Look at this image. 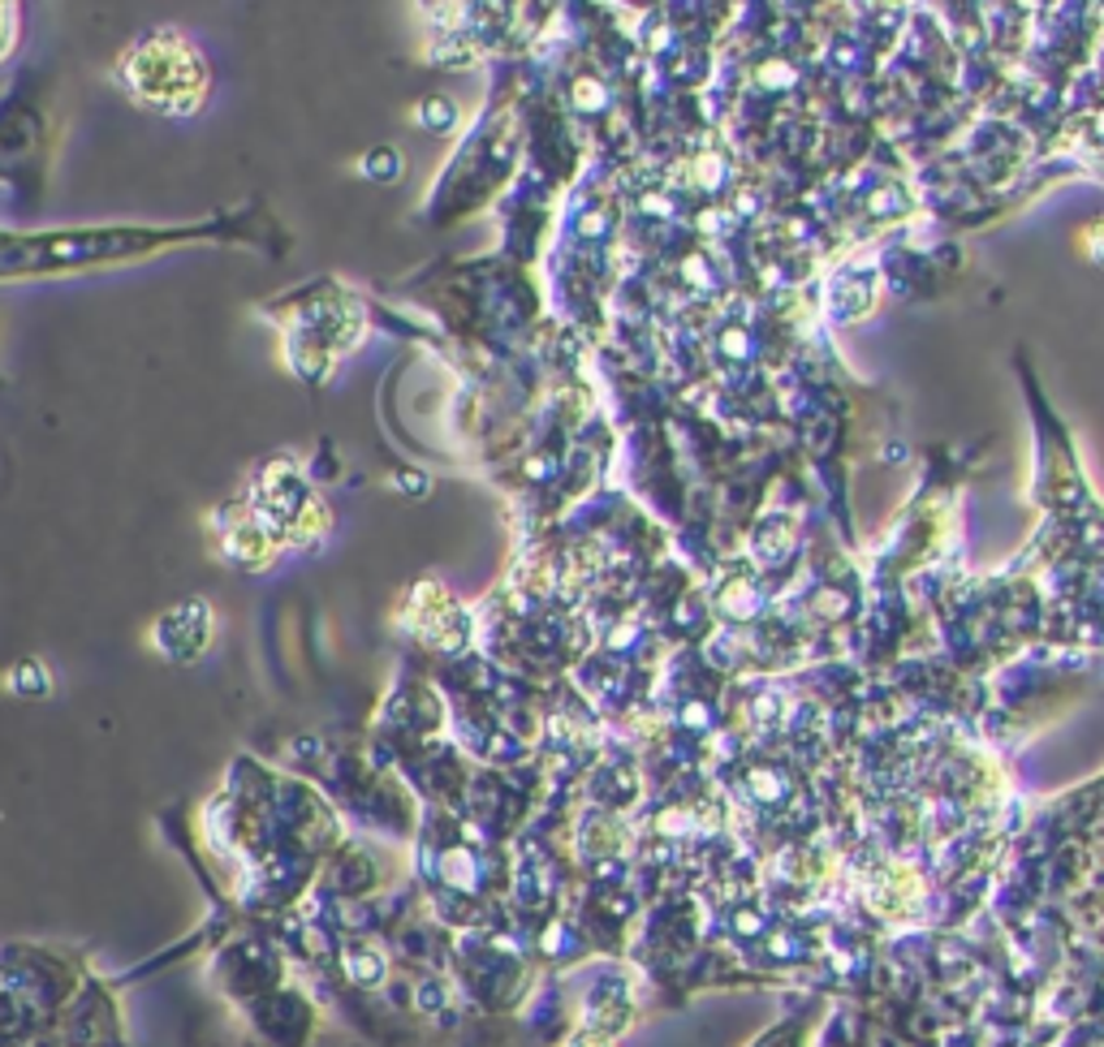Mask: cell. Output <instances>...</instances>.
I'll list each match as a JSON object with an SVG mask.
<instances>
[{
	"label": "cell",
	"instance_id": "6da1fadb",
	"mask_svg": "<svg viewBox=\"0 0 1104 1047\" xmlns=\"http://www.w3.org/2000/svg\"><path fill=\"white\" fill-rule=\"evenodd\" d=\"M419 113H423V126H437V130H449V126L457 121V113H453L449 100H428Z\"/></svg>",
	"mask_w": 1104,
	"mask_h": 1047
},
{
	"label": "cell",
	"instance_id": "7a4b0ae2",
	"mask_svg": "<svg viewBox=\"0 0 1104 1047\" xmlns=\"http://www.w3.org/2000/svg\"><path fill=\"white\" fill-rule=\"evenodd\" d=\"M371 177H397L402 173V164H397V155L393 151H375V160L368 164Z\"/></svg>",
	"mask_w": 1104,
	"mask_h": 1047
}]
</instances>
